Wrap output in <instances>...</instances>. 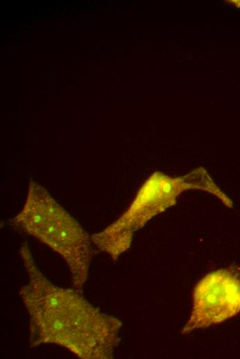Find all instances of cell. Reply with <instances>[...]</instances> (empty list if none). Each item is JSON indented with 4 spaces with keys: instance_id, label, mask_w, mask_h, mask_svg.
Segmentation results:
<instances>
[{
    "instance_id": "1",
    "label": "cell",
    "mask_w": 240,
    "mask_h": 359,
    "mask_svg": "<svg viewBox=\"0 0 240 359\" xmlns=\"http://www.w3.org/2000/svg\"><path fill=\"white\" fill-rule=\"evenodd\" d=\"M19 253L28 275L19 295L29 316L30 347L54 345L81 359L112 358L122 322L75 289L50 282L36 265L27 242Z\"/></svg>"
},
{
    "instance_id": "2",
    "label": "cell",
    "mask_w": 240,
    "mask_h": 359,
    "mask_svg": "<svg viewBox=\"0 0 240 359\" xmlns=\"http://www.w3.org/2000/svg\"><path fill=\"white\" fill-rule=\"evenodd\" d=\"M9 222L59 255L74 289L83 293L92 258L91 237L44 187L31 180L21 210Z\"/></svg>"
},
{
    "instance_id": "3",
    "label": "cell",
    "mask_w": 240,
    "mask_h": 359,
    "mask_svg": "<svg viewBox=\"0 0 240 359\" xmlns=\"http://www.w3.org/2000/svg\"><path fill=\"white\" fill-rule=\"evenodd\" d=\"M240 313V272L221 269L205 275L192 293V310L182 334L221 323Z\"/></svg>"
},
{
    "instance_id": "4",
    "label": "cell",
    "mask_w": 240,
    "mask_h": 359,
    "mask_svg": "<svg viewBox=\"0 0 240 359\" xmlns=\"http://www.w3.org/2000/svg\"><path fill=\"white\" fill-rule=\"evenodd\" d=\"M226 3L233 5L236 8H240V0H228L225 1Z\"/></svg>"
}]
</instances>
